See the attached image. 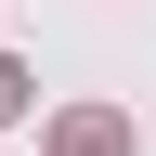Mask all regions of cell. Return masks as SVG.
<instances>
[{
    "instance_id": "obj_2",
    "label": "cell",
    "mask_w": 156,
    "mask_h": 156,
    "mask_svg": "<svg viewBox=\"0 0 156 156\" xmlns=\"http://www.w3.org/2000/svg\"><path fill=\"white\" fill-rule=\"evenodd\" d=\"M13 104H26V65H0V117H13Z\"/></svg>"
},
{
    "instance_id": "obj_1",
    "label": "cell",
    "mask_w": 156,
    "mask_h": 156,
    "mask_svg": "<svg viewBox=\"0 0 156 156\" xmlns=\"http://www.w3.org/2000/svg\"><path fill=\"white\" fill-rule=\"evenodd\" d=\"M52 156H130V130H117V117H65V143Z\"/></svg>"
}]
</instances>
